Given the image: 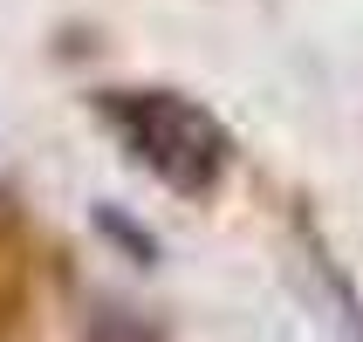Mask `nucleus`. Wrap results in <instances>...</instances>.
<instances>
[{"label":"nucleus","mask_w":363,"mask_h":342,"mask_svg":"<svg viewBox=\"0 0 363 342\" xmlns=\"http://www.w3.org/2000/svg\"><path fill=\"white\" fill-rule=\"evenodd\" d=\"M103 123L117 130V144L151 171L158 185H172L179 199H206L233 164V137L206 103L179 96V89H103L96 96Z\"/></svg>","instance_id":"obj_1"}]
</instances>
